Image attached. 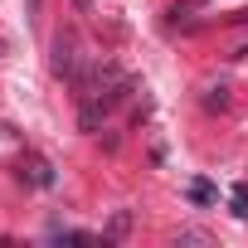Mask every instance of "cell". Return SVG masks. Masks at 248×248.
<instances>
[{"instance_id":"277c9868","label":"cell","mask_w":248,"mask_h":248,"mask_svg":"<svg viewBox=\"0 0 248 248\" xmlns=\"http://www.w3.org/2000/svg\"><path fill=\"white\" fill-rule=\"evenodd\" d=\"M180 243H209V233H200V229H185V233H180Z\"/></svg>"},{"instance_id":"7a4b0ae2","label":"cell","mask_w":248,"mask_h":248,"mask_svg":"<svg viewBox=\"0 0 248 248\" xmlns=\"http://www.w3.org/2000/svg\"><path fill=\"white\" fill-rule=\"evenodd\" d=\"M229 200H233V214H238V219H248V185H233V190H229Z\"/></svg>"},{"instance_id":"6da1fadb","label":"cell","mask_w":248,"mask_h":248,"mask_svg":"<svg viewBox=\"0 0 248 248\" xmlns=\"http://www.w3.org/2000/svg\"><path fill=\"white\" fill-rule=\"evenodd\" d=\"M83 63H88V59H83L78 39H73V34H59V39H54V73L73 83V78L83 73Z\"/></svg>"},{"instance_id":"5b68a950","label":"cell","mask_w":248,"mask_h":248,"mask_svg":"<svg viewBox=\"0 0 248 248\" xmlns=\"http://www.w3.org/2000/svg\"><path fill=\"white\" fill-rule=\"evenodd\" d=\"M78 10H83L88 20H97V5H93V0H78Z\"/></svg>"},{"instance_id":"3957f363","label":"cell","mask_w":248,"mask_h":248,"mask_svg":"<svg viewBox=\"0 0 248 248\" xmlns=\"http://www.w3.org/2000/svg\"><path fill=\"white\" fill-rule=\"evenodd\" d=\"M190 200H195V204H209V200H214L209 180H195V185H190Z\"/></svg>"}]
</instances>
